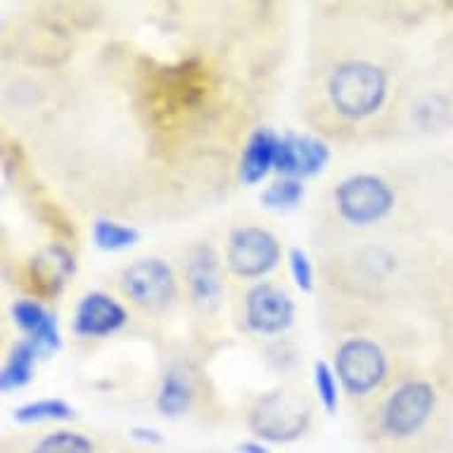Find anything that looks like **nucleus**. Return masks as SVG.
Listing matches in <instances>:
<instances>
[{"label":"nucleus","mask_w":453,"mask_h":453,"mask_svg":"<svg viewBox=\"0 0 453 453\" xmlns=\"http://www.w3.org/2000/svg\"><path fill=\"white\" fill-rule=\"evenodd\" d=\"M387 79L371 62H347L330 79V97L347 117H365L382 104Z\"/></svg>","instance_id":"nucleus-1"},{"label":"nucleus","mask_w":453,"mask_h":453,"mask_svg":"<svg viewBox=\"0 0 453 453\" xmlns=\"http://www.w3.org/2000/svg\"><path fill=\"white\" fill-rule=\"evenodd\" d=\"M311 420V406L295 394L273 392L264 396L250 413V430L271 441H292L304 434Z\"/></svg>","instance_id":"nucleus-2"},{"label":"nucleus","mask_w":453,"mask_h":453,"mask_svg":"<svg viewBox=\"0 0 453 453\" xmlns=\"http://www.w3.org/2000/svg\"><path fill=\"white\" fill-rule=\"evenodd\" d=\"M437 403V394L430 382H406L389 396L385 406V432L389 437L411 439L430 420Z\"/></svg>","instance_id":"nucleus-3"},{"label":"nucleus","mask_w":453,"mask_h":453,"mask_svg":"<svg viewBox=\"0 0 453 453\" xmlns=\"http://www.w3.org/2000/svg\"><path fill=\"white\" fill-rule=\"evenodd\" d=\"M337 207L351 223H372L392 209L394 195L378 176H351L337 188Z\"/></svg>","instance_id":"nucleus-4"},{"label":"nucleus","mask_w":453,"mask_h":453,"mask_svg":"<svg viewBox=\"0 0 453 453\" xmlns=\"http://www.w3.org/2000/svg\"><path fill=\"white\" fill-rule=\"evenodd\" d=\"M337 375L351 394H365L382 382L387 372L385 354L371 340H349L337 351Z\"/></svg>","instance_id":"nucleus-5"},{"label":"nucleus","mask_w":453,"mask_h":453,"mask_svg":"<svg viewBox=\"0 0 453 453\" xmlns=\"http://www.w3.org/2000/svg\"><path fill=\"white\" fill-rule=\"evenodd\" d=\"M226 257H228V266L233 268V273L257 278L275 266V261L280 257V245L264 228H240L231 235Z\"/></svg>","instance_id":"nucleus-6"},{"label":"nucleus","mask_w":453,"mask_h":453,"mask_svg":"<svg viewBox=\"0 0 453 453\" xmlns=\"http://www.w3.org/2000/svg\"><path fill=\"white\" fill-rule=\"evenodd\" d=\"M124 292L134 299L138 306L166 304L176 295V280L172 268L159 259H141L124 273Z\"/></svg>","instance_id":"nucleus-7"},{"label":"nucleus","mask_w":453,"mask_h":453,"mask_svg":"<svg viewBox=\"0 0 453 453\" xmlns=\"http://www.w3.org/2000/svg\"><path fill=\"white\" fill-rule=\"evenodd\" d=\"M295 304L292 299L273 285H257L247 295V323L257 333H282L292 323Z\"/></svg>","instance_id":"nucleus-8"},{"label":"nucleus","mask_w":453,"mask_h":453,"mask_svg":"<svg viewBox=\"0 0 453 453\" xmlns=\"http://www.w3.org/2000/svg\"><path fill=\"white\" fill-rule=\"evenodd\" d=\"M327 155L330 152H327L326 142L306 138V135H288V138L278 141L273 169L295 180L304 179V176L319 173L326 166Z\"/></svg>","instance_id":"nucleus-9"},{"label":"nucleus","mask_w":453,"mask_h":453,"mask_svg":"<svg viewBox=\"0 0 453 453\" xmlns=\"http://www.w3.org/2000/svg\"><path fill=\"white\" fill-rule=\"evenodd\" d=\"M127 323V311L103 292H90L76 309L74 330L83 337H103Z\"/></svg>","instance_id":"nucleus-10"},{"label":"nucleus","mask_w":453,"mask_h":453,"mask_svg":"<svg viewBox=\"0 0 453 453\" xmlns=\"http://www.w3.org/2000/svg\"><path fill=\"white\" fill-rule=\"evenodd\" d=\"M12 316L19 323L24 333H29L31 342L36 347H45V349H58L60 347V333H58V326L43 306L36 304V302H17L12 306Z\"/></svg>","instance_id":"nucleus-11"},{"label":"nucleus","mask_w":453,"mask_h":453,"mask_svg":"<svg viewBox=\"0 0 453 453\" xmlns=\"http://www.w3.org/2000/svg\"><path fill=\"white\" fill-rule=\"evenodd\" d=\"M275 150H278V138L271 131H257L250 138L240 166V176L245 183L252 186L266 176L271 166H275Z\"/></svg>","instance_id":"nucleus-12"},{"label":"nucleus","mask_w":453,"mask_h":453,"mask_svg":"<svg viewBox=\"0 0 453 453\" xmlns=\"http://www.w3.org/2000/svg\"><path fill=\"white\" fill-rule=\"evenodd\" d=\"M190 285H193L195 297L202 302L214 299L221 290L219 275H216V257L209 250H200L190 264Z\"/></svg>","instance_id":"nucleus-13"},{"label":"nucleus","mask_w":453,"mask_h":453,"mask_svg":"<svg viewBox=\"0 0 453 453\" xmlns=\"http://www.w3.org/2000/svg\"><path fill=\"white\" fill-rule=\"evenodd\" d=\"M36 344L34 342H19L10 354V361L3 368L0 375V385L3 389H17V387L27 385L31 380V371H34V357H36Z\"/></svg>","instance_id":"nucleus-14"},{"label":"nucleus","mask_w":453,"mask_h":453,"mask_svg":"<svg viewBox=\"0 0 453 453\" xmlns=\"http://www.w3.org/2000/svg\"><path fill=\"white\" fill-rule=\"evenodd\" d=\"M31 453H96V444L79 432H50L34 444Z\"/></svg>","instance_id":"nucleus-15"},{"label":"nucleus","mask_w":453,"mask_h":453,"mask_svg":"<svg viewBox=\"0 0 453 453\" xmlns=\"http://www.w3.org/2000/svg\"><path fill=\"white\" fill-rule=\"evenodd\" d=\"M157 406L166 416H180L190 406V387L186 380H180L176 372H169L157 396Z\"/></svg>","instance_id":"nucleus-16"},{"label":"nucleus","mask_w":453,"mask_h":453,"mask_svg":"<svg viewBox=\"0 0 453 453\" xmlns=\"http://www.w3.org/2000/svg\"><path fill=\"white\" fill-rule=\"evenodd\" d=\"M93 238H96V245L100 250L117 252V250L134 245L135 240H138V231L114 221H97L96 228H93Z\"/></svg>","instance_id":"nucleus-17"},{"label":"nucleus","mask_w":453,"mask_h":453,"mask_svg":"<svg viewBox=\"0 0 453 453\" xmlns=\"http://www.w3.org/2000/svg\"><path fill=\"white\" fill-rule=\"evenodd\" d=\"M74 416V409L60 399H45V402L27 403L17 409L15 418L19 423H38V420H67Z\"/></svg>","instance_id":"nucleus-18"},{"label":"nucleus","mask_w":453,"mask_h":453,"mask_svg":"<svg viewBox=\"0 0 453 453\" xmlns=\"http://www.w3.org/2000/svg\"><path fill=\"white\" fill-rule=\"evenodd\" d=\"M302 195H304V188L302 183L295 179H282L275 180L273 186H268L261 195V202L271 209H288L295 207L299 200H302Z\"/></svg>","instance_id":"nucleus-19"},{"label":"nucleus","mask_w":453,"mask_h":453,"mask_svg":"<svg viewBox=\"0 0 453 453\" xmlns=\"http://www.w3.org/2000/svg\"><path fill=\"white\" fill-rule=\"evenodd\" d=\"M316 389H319V396L323 406H326L330 413L337 411V380H334L333 368L323 361L316 364Z\"/></svg>","instance_id":"nucleus-20"},{"label":"nucleus","mask_w":453,"mask_h":453,"mask_svg":"<svg viewBox=\"0 0 453 453\" xmlns=\"http://www.w3.org/2000/svg\"><path fill=\"white\" fill-rule=\"evenodd\" d=\"M290 271H292V278L297 282L299 290L304 292H311L313 288V271H311V261L306 257L302 250H290Z\"/></svg>","instance_id":"nucleus-21"}]
</instances>
